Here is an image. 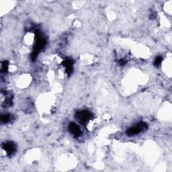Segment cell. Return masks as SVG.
Instances as JSON below:
<instances>
[{
    "mask_svg": "<svg viewBox=\"0 0 172 172\" xmlns=\"http://www.w3.org/2000/svg\"><path fill=\"white\" fill-rule=\"evenodd\" d=\"M69 130L71 135L75 137H79L81 134V131L80 127L78 125L74 123H71L69 125Z\"/></svg>",
    "mask_w": 172,
    "mask_h": 172,
    "instance_id": "obj_3",
    "label": "cell"
},
{
    "mask_svg": "<svg viewBox=\"0 0 172 172\" xmlns=\"http://www.w3.org/2000/svg\"><path fill=\"white\" fill-rule=\"evenodd\" d=\"M147 128V126L146 123L140 122V123H138L137 124H136L135 126H133L132 127L128 128L127 133L128 136L135 135H137V134L140 133V132L144 131V130H146Z\"/></svg>",
    "mask_w": 172,
    "mask_h": 172,
    "instance_id": "obj_1",
    "label": "cell"
},
{
    "mask_svg": "<svg viewBox=\"0 0 172 172\" xmlns=\"http://www.w3.org/2000/svg\"><path fill=\"white\" fill-rule=\"evenodd\" d=\"M1 120L3 123H7L10 120V115L9 114H3L1 116Z\"/></svg>",
    "mask_w": 172,
    "mask_h": 172,
    "instance_id": "obj_6",
    "label": "cell"
},
{
    "mask_svg": "<svg viewBox=\"0 0 172 172\" xmlns=\"http://www.w3.org/2000/svg\"><path fill=\"white\" fill-rule=\"evenodd\" d=\"M161 60H162V57H157V58H156V59L155 61V65H157V66L159 65L160 64H161Z\"/></svg>",
    "mask_w": 172,
    "mask_h": 172,
    "instance_id": "obj_7",
    "label": "cell"
},
{
    "mask_svg": "<svg viewBox=\"0 0 172 172\" xmlns=\"http://www.w3.org/2000/svg\"><path fill=\"white\" fill-rule=\"evenodd\" d=\"M3 148L6 153L8 155L13 154L15 150V145L11 142H7L5 143L4 145H3Z\"/></svg>",
    "mask_w": 172,
    "mask_h": 172,
    "instance_id": "obj_4",
    "label": "cell"
},
{
    "mask_svg": "<svg viewBox=\"0 0 172 172\" xmlns=\"http://www.w3.org/2000/svg\"><path fill=\"white\" fill-rule=\"evenodd\" d=\"M92 114L88 110H82L77 112L75 115L76 119L79 121L80 123L86 124L88 123L92 118Z\"/></svg>",
    "mask_w": 172,
    "mask_h": 172,
    "instance_id": "obj_2",
    "label": "cell"
},
{
    "mask_svg": "<svg viewBox=\"0 0 172 172\" xmlns=\"http://www.w3.org/2000/svg\"><path fill=\"white\" fill-rule=\"evenodd\" d=\"M73 61L71 59V58H67V59H65L64 61V67H65L66 71H67L68 73H71V71H72L73 69Z\"/></svg>",
    "mask_w": 172,
    "mask_h": 172,
    "instance_id": "obj_5",
    "label": "cell"
}]
</instances>
